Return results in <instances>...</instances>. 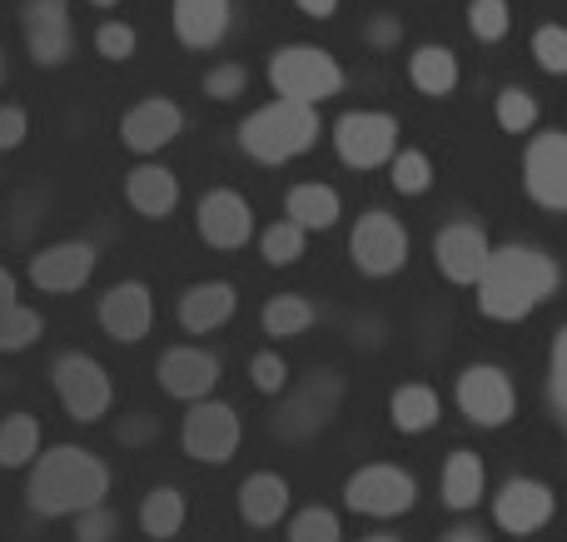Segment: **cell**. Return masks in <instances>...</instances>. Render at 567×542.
<instances>
[{"instance_id":"1","label":"cell","mask_w":567,"mask_h":542,"mask_svg":"<svg viewBox=\"0 0 567 542\" xmlns=\"http://www.w3.org/2000/svg\"><path fill=\"white\" fill-rule=\"evenodd\" d=\"M553 294H558V264L528 244L498 249L478 279V309L488 319H523Z\"/></svg>"},{"instance_id":"2","label":"cell","mask_w":567,"mask_h":542,"mask_svg":"<svg viewBox=\"0 0 567 542\" xmlns=\"http://www.w3.org/2000/svg\"><path fill=\"white\" fill-rule=\"evenodd\" d=\"M110 493V468L100 463L95 454L85 448H50V454L35 458V473H30V508L40 518H70V513H85V508L105 503Z\"/></svg>"},{"instance_id":"3","label":"cell","mask_w":567,"mask_h":542,"mask_svg":"<svg viewBox=\"0 0 567 542\" xmlns=\"http://www.w3.org/2000/svg\"><path fill=\"white\" fill-rule=\"evenodd\" d=\"M319 139V110L303 105V100H275V105L255 110V115L239 125V145L259 159V165H284V159L313 149Z\"/></svg>"},{"instance_id":"4","label":"cell","mask_w":567,"mask_h":542,"mask_svg":"<svg viewBox=\"0 0 567 542\" xmlns=\"http://www.w3.org/2000/svg\"><path fill=\"white\" fill-rule=\"evenodd\" d=\"M269 85H275L284 100L319 105V100L343 90V70H339V60L319 45H284L279 55L269 60Z\"/></svg>"},{"instance_id":"5","label":"cell","mask_w":567,"mask_h":542,"mask_svg":"<svg viewBox=\"0 0 567 542\" xmlns=\"http://www.w3.org/2000/svg\"><path fill=\"white\" fill-rule=\"evenodd\" d=\"M50 378H55V394H60V404H65V414L75 418V424H95V418H105L110 398H115L110 374L90 354H60L55 368H50Z\"/></svg>"},{"instance_id":"6","label":"cell","mask_w":567,"mask_h":542,"mask_svg":"<svg viewBox=\"0 0 567 542\" xmlns=\"http://www.w3.org/2000/svg\"><path fill=\"white\" fill-rule=\"evenodd\" d=\"M413 498H419V483L403 468H389V463L359 468L349 478V488H343V503L363 518H399L413 508Z\"/></svg>"},{"instance_id":"7","label":"cell","mask_w":567,"mask_h":542,"mask_svg":"<svg viewBox=\"0 0 567 542\" xmlns=\"http://www.w3.org/2000/svg\"><path fill=\"white\" fill-rule=\"evenodd\" d=\"M333 145H339V159L353 169H379L393 159V145H399V125L393 115H379V110H353L333 125Z\"/></svg>"},{"instance_id":"8","label":"cell","mask_w":567,"mask_h":542,"mask_svg":"<svg viewBox=\"0 0 567 542\" xmlns=\"http://www.w3.org/2000/svg\"><path fill=\"white\" fill-rule=\"evenodd\" d=\"M239 414L229 404H209V398H195L185 414V428H179V438H185V454L199 458V463H229L239 448Z\"/></svg>"},{"instance_id":"9","label":"cell","mask_w":567,"mask_h":542,"mask_svg":"<svg viewBox=\"0 0 567 542\" xmlns=\"http://www.w3.org/2000/svg\"><path fill=\"white\" fill-rule=\"evenodd\" d=\"M349 254H353V264H359L363 274H373V279L399 274L403 259H409V234H403V225L393 215H383V209H369V215L353 225Z\"/></svg>"},{"instance_id":"10","label":"cell","mask_w":567,"mask_h":542,"mask_svg":"<svg viewBox=\"0 0 567 542\" xmlns=\"http://www.w3.org/2000/svg\"><path fill=\"white\" fill-rule=\"evenodd\" d=\"M458 408L478 428H503L513 418V408H518V394H513L503 368L473 364V368H463V378H458Z\"/></svg>"},{"instance_id":"11","label":"cell","mask_w":567,"mask_h":542,"mask_svg":"<svg viewBox=\"0 0 567 542\" xmlns=\"http://www.w3.org/2000/svg\"><path fill=\"white\" fill-rule=\"evenodd\" d=\"M523 185L543 209H567V135H538L523 155Z\"/></svg>"},{"instance_id":"12","label":"cell","mask_w":567,"mask_h":542,"mask_svg":"<svg viewBox=\"0 0 567 542\" xmlns=\"http://www.w3.org/2000/svg\"><path fill=\"white\" fill-rule=\"evenodd\" d=\"M90 274H95V244H85V239L50 244L30 259V279L45 294H75V289L90 284Z\"/></svg>"},{"instance_id":"13","label":"cell","mask_w":567,"mask_h":542,"mask_svg":"<svg viewBox=\"0 0 567 542\" xmlns=\"http://www.w3.org/2000/svg\"><path fill=\"white\" fill-rule=\"evenodd\" d=\"M20 30H25V50L35 65H65L70 55V10L65 0H25L20 10Z\"/></svg>"},{"instance_id":"14","label":"cell","mask_w":567,"mask_h":542,"mask_svg":"<svg viewBox=\"0 0 567 542\" xmlns=\"http://www.w3.org/2000/svg\"><path fill=\"white\" fill-rule=\"evenodd\" d=\"M150 324H155V299H150V289L140 284V279L115 284L100 299V329H105L115 344H140V338L150 334Z\"/></svg>"},{"instance_id":"15","label":"cell","mask_w":567,"mask_h":542,"mask_svg":"<svg viewBox=\"0 0 567 542\" xmlns=\"http://www.w3.org/2000/svg\"><path fill=\"white\" fill-rule=\"evenodd\" d=\"M433 254H439L443 279H453V284H478L488 259H493V249H488V239H483L478 225H449V229H439Z\"/></svg>"},{"instance_id":"16","label":"cell","mask_w":567,"mask_h":542,"mask_svg":"<svg viewBox=\"0 0 567 542\" xmlns=\"http://www.w3.org/2000/svg\"><path fill=\"white\" fill-rule=\"evenodd\" d=\"M493 518H498V528H503V533H513V538L538 533V528L553 518V493H548V483H533V478H513V483L498 493V503H493Z\"/></svg>"},{"instance_id":"17","label":"cell","mask_w":567,"mask_h":542,"mask_svg":"<svg viewBox=\"0 0 567 542\" xmlns=\"http://www.w3.org/2000/svg\"><path fill=\"white\" fill-rule=\"evenodd\" d=\"M199 234H205V244H215V249L249 244V234H255V215H249L245 195H235V189H215V195H205V205H199Z\"/></svg>"},{"instance_id":"18","label":"cell","mask_w":567,"mask_h":542,"mask_svg":"<svg viewBox=\"0 0 567 542\" xmlns=\"http://www.w3.org/2000/svg\"><path fill=\"white\" fill-rule=\"evenodd\" d=\"M159 384H165L169 398H185V404L209 398V388L219 384V358L205 354V348H169L159 358Z\"/></svg>"},{"instance_id":"19","label":"cell","mask_w":567,"mask_h":542,"mask_svg":"<svg viewBox=\"0 0 567 542\" xmlns=\"http://www.w3.org/2000/svg\"><path fill=\"white\" fill-rule=\"evenodd\" d=\"M179 125H185V115H179L175 100H140L125 115L120 135H125V145L135 149V155H155V149H165L169 139L179 135Z\"/></svg>"},{"instance_id":"20","label":"cell","mask_w":567,"mask_h":542,"mask_svg":"<svg viewBox=\"0 0 567 542\" xmlns=\"http://www.w3.org/2000/svg\"><path fill=\"white\" fill-rule=\"evenodd\" d=\"M235 309H239L235 284L209 279V284L185 289V299H179V324H185V334H215L225 319H235Z\"/></svg>"},{"instance_id":"21","label":"cell","mask_w":567,"mask_h":542,"mask_svg":"<svg viewBox=\"0 0 567 542\" xmlns=\"http://www.w3.org/2000/svg\"><path fill=\"white\" fill-rule=\"evenodd\" d=\"M175 35L189 50H215L229 35V0H175Z\"/></svg>"},{"instance_id":"22","label":"cell","mask_w":567,"mask_h":542,"mask_svg":"<svg viewBox=\"0 0 567 542\" xmlns=\"http://www.w3.org/2000/svg\"><path fill=\"white\" fill-rule=\"evenodd\" d=\"M339 394H343L339 378H313V384H303L299 394H293V404L279 414V434L303 438V434H313V428H323L333 414V404H339Z\"/></svg>"},{"instance_id":"23","label":"cell","mask_w":567,"mask_h":542,"mask_svg":"<svg viewBox=\"0 0 567 542\" xmlns=\"http://www.w3.org/2000/svg\"><path fill=\"white\" fill-rule=\"evenodd\" d=\"M125 199H130L135 215L169 219L175 215V205H179V179L169 175V169H159V165H140V169H130V179H125Z\"/></svg>"},{"instance_id":"24","label":"cell","mask_w":567,"mask_h":542,"mask_svg":"<svg viewBox=\"0 0 567 542\" xmlns=\"http://www.w3.org/2000/svg\"><path fill=\"white\" fill-rule=\"evenodd\" d=\"M284 513H289V483L284 478L275 473L245 478V488H239V518L249 528H275Z\"/></svg>"},{"instance_id":"25","label":"cell","mask_w":567,"mask_h":542,"mask_svg":"<svg viewBox=\"0 0 567 542\" xmlns=\"http://www.w3.org/2000/svg\"><path fill=\"white\" fill-rule=\"evenodd\" d=\"M478 498H483V458L453 454L449 463H443V503H449L453 513H468V508H478Z\"/></svg>"},{"instance_id":"26","label":"cell","mask_w":567,"mask_h":542,"mask_svg":"<svg viewBox=\"0 0 567 542\" xmlns=\"http://www.w3.org/2000/svg\"><path fill=\"white\" fill-rule=\"evenodd\" d=\"M284 215L299 229H333L339 219V195L329 185H293L289 199H284Z\"/></svg>"},{"instance_id":"27","label":"cell","mask_w":567,"mask_h":542,"mask_svg":"<svg viewBox=\"0 0 567 542\" xmlns=\"http://www.w3.org/2000/svg\"><path fill=\"white\" fill-rule=\"evenodd\" d=\"M409 80L423 90V95H449V90L458 85V55H453L449 45H423V50H413Z\"/></svg>"},{"instance_id":"28","label":"cell","mask_w":567,"mask_h":542,"mask_svg":"<svg viewBox=\"0 0 567 542\" xmlns=\"http://www.w3.org/2000/svg\"><path fill=\"white\" fill-rule=\"evenodd\" d=\"M389 414H393L399 434H429V428L439 424V394H433L429 384H403L399 394H393Z\"/></svg>"},{"instance_id":"29","label":"cell","mask_w":567,"mask_h":542,"mask_svg":"<svg viewBox=\"0 0 567 542\" xmlns=\"http://www.w3.org/2000/svg\"><path fill=\"white\" fill-rule=\"evenodd\" d=\"M140 528L155 542L175 538L185 528V498H179V488H150L145 503H140Z\"/></svg>"},{"instance_id":"30","label":"cell","mask_w":567,"mask_h":542,"mask_svg":"<svg viewBox=\"0 0 567 542\" xmlns=\"http://www.w3.org/2000/svg\"><path fill=\"white\" fill-rule=\"evenodd\" d=\"M40 454V418L30 414H10L0 424V468H25Z\"/></svg>"},{"instance_id":"31","label":"cell","mask_w":567,"mask_h":542,"mask_svg":"<svg viewBox=\"0 0 567 542\" xmlns=\"http://www.w3.org/2000/svg\"><path fill=\"white\" fill-rule=\"evenodd\" d=\"M309 324H313V304H309V299L279 294V299H269V304H265V334L293 338V334H303Z\"/></svg>"},{"instance_id":"32","label":"cell","mask_w":567,"mask_h":542,"mask_svg":"<svg viewBox=\"0 0 567 542\" xmlns=\"http://www.w3.org/2000/svg\"><path fill=\"white\" fill-rule=\"evenodd\" d=\"M40 334H45V324H40L35 309H25V304L0 309V354H20V348H30Z\"/></svg>"},{"instance_id":"33","label":"cell","mask_w":567,"mask_h":542,"mask_svg":"<svg viewBox=\"0 0 567 542\" xmlns=\"http://www.w3.org/2000/svg\"><path fill=\"white\" fill-rule=\"evenodd\" d=\"M303 234L309 229H299L293 219H284V225H269L265 229V239H259V249H265V259L275 269H284V264H293V259L303 254Z\"/></svg>"},{"instance_id":"34","label":"cell","mask_w":567,"mask_h":542,"mask_svg":"<svg viewBox=\"0 0 567 542\" xmlns=\"http://www.w3.org/2000/svg\"><path fill=\"white\" fill-rule=\"evenodd\" d=\"M513 25L508 15V0H473L468 6V30L483 40V45H493V40H503Z\"/></svg>"},{"instance_id":"35","label":"cell","mask_w":567,"mask_h":542,"mask_svg":"<svg viewBox=\"0 0 567 542\" xmlns=\"http://www.w3.org/2000/svg\"><path fill=\"white\" fill-rule=\"evenodd\" d=\"M429 185H433L429 155H419V149H403V155H393V189H399V195H423Z\"/></svg>"},{"instance_id":"36","label":"cell","mask_w":567,"mask_h":542,"mask_svg":"<svg viewBox=\"0 0 567 542\" xmlns=\"http://www.w3.org/2000/svg\"><path fill=\"white\" fill-rule=\"evenodd\" d=\"M533 119H538V100H533L528 90H503L498 95V125L508 129V135H523V129H533Z\"/></svg>"},{"instance_id":"37","label":"cell","mask_w":567,"mask_h":542,"mask_svg":"<svg viewBox=\"0 0 567 542\" xmlns=\"http://www.w3.org/2000/svg\"><path fill=\"white\" fill-rule=\"evenodd\" d=\"M289 542H339V518L329 508H303L289 523Z\"/></svg>"},{"instance_id":"38","label":"cell","mask_w":567,"mask_h":542,"mask_svg":"<svg viewBox=\"0 0 567 542\" xmlns=\"http://www.w3.org/2000/svg\"><path fill=\"white\" fill-rule=\"evenodd\" d=\"M533 55H538V65L548 70V75H567V30L543 25L538 35H533Z\"/></svg>"},{"instance_id":"39","label":"cell","mask_w":567,"mask_h":542,"mask_svg":"<svg viewBox=\"0 0 567 542\" xmlns=\"http://www.w3.org/2000/svg\"><path fill=\"white\" fill-rule=\"evenodd\" d=\"M115 533H120V518L105 503L75 513V542H115Z\"/></svg>"},{"instance_id":"40","label":"cell","mask_w":567,"mask_h":542,"mask_svg":"<svg viewBox=\"0 0 567 542\" xmlns=\"http://www.w3.org/2000/svg\"><path fill=\"white\" fill-rule=\"evenodd\" d=\"M245 85H249V70L235 65V60H229V65H215L205 75V95L209 100H235V95H245Z\"/></svg>"},{"instance_id":"41","label":"cell","mask_w":567,"mask_h":542,"mask_svg":"<svg viewBox=\"0 0 567 542\" xmlns=\"http://www.w3.org/2000/svg\"><path fill=\"white\" fill-rule=\"evenodd\" d=\"M95 50L105 60H130L135 55V30L120 25V20H105V25L95 30Z\"/></svg>"},{"instance_id":"42","label":"cell","mask_w":567,"mask_h":542,"mask_svg":"<svg viewBox=\"0 0 567 542\" xmlns=\"http://www.w3.org/2000/svg\"><path fill=\"white\" fill-rule=\"evenodd\" d=\"M249 374H255V388H259V394H279V388H284V374H289V368H284L279 354H259L255 364H249Z\"/></svg>"},{"instance_id":"43","label":"cell","mask_w":567,"mask_h":542,"mask_svg":"<svg viewBox=\"0 0 567 542\" xmlns=\"http://www.w3.org/2000/svg\"><path fill=\"white\" fill-rule=\"evenodd\" d=\"M553 404L567 414V329L558 334V344H553Z\"/></svg>"},{"instance_id":"44","label":"cell","mask_w":567,"mask_h":542,"mask_svg":"<svg viewBox=\"0 0 567 542\" xmlns=\"http://www.w3.org/2000/svg\"><path fill=\"white\" fill-rule=\"evenodd\" d=\"M20 139H25V110L6 105V110H0V149H16Z\"/></svg>"},{"instance_id":"45","label":"cell","mask_w":567,"mask_h":542,"mask_svg":"<svg viewBox=\"0 0 567 542\" xmlns=\"http://www.w3.org/2000/svg\"><path fill=\"white\" fill-rule=\"evenodd\" d=\"M293 6H299V10H303V15L323 20V15H333V6H339V0H293Z\"/></svg>"},{"instance_id":"46","label":"cell","mask_w":567,"mask_h":542,"mask_svg":"<svg viewBox=\"0 0 567 542\" xmlns=\"http://www.w3.org/2000/svg\"><path fill=\"white\" fill-rule=\"evenodd\" d=\"M6 304H16V274L10 269H0V309Z\"/></svg>"},{"instance_id":"47","label":"cell","mask_w":567,"mask_h":542,"mask_svg":"<svg viewBox=\"0 0 567 542\" xmlns=\"http://www.w3.org/2000/svg\"><path fill=\"white\" fill-rule=\"evenodd\" d=\"M443 542H488V538L478 528H453V533H443Z\"/></svg>"},{"instance_id":"48","label":"cell","mask_w":567,"mask_h":542,"mask_svg":"<svg viewBox=\"0 0 567 542\" xmlns=\"http://www.w3.org/2000/svg\"><path fill=\"white\" fill-rule=\"evenodd\" d=\"M373 40H399V25H393V20H383V25L373 30Z\"/></svg>"},{"instance_id":"49","label":"cell","mask_w":567,"mask_h":542,"mask_svg":"<svg viewBox=\"0 0 567 542\" xmlns=\"http://www.w3.org/2000/svg\"><path fill=\"white\" fill-rule=\"evenodd\" d=\"M90 6H120V0H90Z\"/></svg>"},{"instance_id":"50","label":"cell","mask_w":567,"mask_h":542,"mask_svg":"<svg viewBox=\"0 0 567 542\" xmlns=\"http://www.w3.org/2000/svg\"><path fill=\"white\" fill-rule=\"evenodd\" d=\"M363 542H399V538H363Z\"/></svg>"},{"instance_id":"51","label":"cell","mask_w":567,"mask_h":542,"mask_svg":"<svg viewBox=\"0 0 567 542\" xmlns=\"http://www.w3.org/2000/svg\"><path fill=\"white\" fill-rule=\"evenodd\" d=\"M0 75H6V60H0Z\"/></svg>"}]
</instances>
